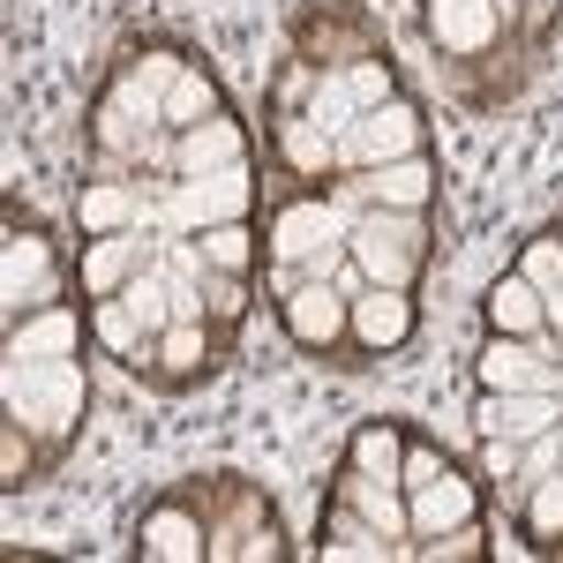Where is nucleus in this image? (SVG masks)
Masks as SVG:
<instances>
[{
    "label": "nucleus",
    "instance_id": "f3484780",
    "mask_svg": "<svg viewBox=\"0 0 563 563\" xmlns=\"http://www.w3.org/2000/svg\"><path fill=\"white\" fill-rule=\"evenodd\" d=\"M353 196H361V203H376V211H429V203H435L429 151H421V158H390V166L353 174Z\"/></svg>",
    "mask_w": 563,
    "mask_h": 563
},
{
    "label": "nucleus",
    "instance_id": "9b49d317",
    "mask_svg": "<svg viewBox=\"0 0 563 563\" xmlns=\"http://www.w3.org/2000/svg\"><path fill=\"white\" fill-rule=\"evenodd\" d=\"M158 263V249L143 241V233H98V241H84V256H76V278H84V294L90 301H113L121 286H129L135 271H151Z\"/></svg>",
    "mask_w": 563,
    "mask_h": 563
},
{
    "label": "nucleus",
    "instance_id": "aec40b11",
    "mask_svg": "<svg viewBox=\"0 0 563 563\" xmlns=\"http://www.w3.org/2000/svg\"><path fill=\"white\" fill-rule=\"evenodd\" d=\"M346 504L361 526H376L384 541H406L413 533V511H406V488L398 481H376V474H353L346 466Z\"/></svg>",
    "mask_w": 563,
    "mask_h": 563
},
{
    "label": "nucleus",
    "instance_id": "7ed1b4c3",
    "mask_svg": "<svg viewBox=\"0 0 563 563\" xmlns=\"http://www.w3.org/2000/svg\"><path fill=\"white\" fill-rule=\"evenodd\" d=\"M429 151V121L413 98H384L368 106L346 135H339V166L346 174H368V166H390V158H421Z\"/></svg>",
    "mask_w": 563,
    "mask_h": 563
},
{
    "label": "nucleus",
    "instance_id": "2eb2a0df",
    "mask_svg": "<svg viewBox=\"0 0 563 563\" xmlns=\"http://www.w3.org/2000/svg\"><path fill=\"white\" fill-rule=\"evenodd\" d=\"M406 511H413V541H435V533H451V526L481 519V488L459 474V466H443L435 481L406 488Z\"/></svg>",
    "mask_w": 563,
    "mask_h": 563
},
{
    "label": "nucleus",
    "instance_id": "c756f323",
    "mask_svg": "<svg viewBox=\"0 0 563 563\" xmlns=\"http://www.w3.org/2000/svg\"><path fill=\"white\" fill-rule=\"evenodd\" d=\"M413 556L421 563H459V556H488V533H481V519L451 526V533H435V541H413Z\"/></svg>",
    "mask_w": 563,
    "mask_h": 563
},
{
    "label": "nucleus",
    "instance_id": "423d86ee",
    "mask_svg": "<svg viewBox=\"0 0 563 563\" xmlns=\"http://www.w3.org/2000/svg\"><path fill=\"white\" fill-rule=\"evenodd\" d=\"M474 376H481V390H563V353L549 346V331H541V339H504V331H488Z\"/></svg>",
    "mask_w": 563,
    "mask_h": 563
},
{
    "label": "nucleus",
    "instance_id": "f257e3e1",
    "mask_svg": "<svg viewBox=\"0 0 563 563\" xmlns=\"http://www.w3.org/2000/svg\"><path fill=\"white\" fill-rule=\"evenodd\" d=\"M0 406H8V421H23L31 435L68 443L76 421H84V406H90L84 361H8L0 368Z\"/></svg>",
    "mask_w": 563,
    "mask_h": 563
},
{
    "label": "nucleus",
    "instance_id": "9d476101",
    "mask_svg": "<svg viewBox=\"0 0 563 563\" xmlns=\"http://www.w3.org/2000/svg\"><path fill=\"white\" fill-rule=\"evenodd\" d=\"M429 45L435 53H451V60H474V53H488L496 45V31H504V0H429Z\"/></svg>",
    "mask_w": 563,
    "mask_h": 563
},
{
    "label": "nucleus",
    "instance_id": "2f4dec72",
    "mask_svg": "<svg viewBox=\"0 0 563 563\" xmlns=\"http://www.w3.org/2000/svg\"><path fill=\"white\" fill-rule=\"evenodd\" d=\"M346 84H353V98H361V113H368V106H384V98H398V76H390V60H384V53L353 60V68H346Z\"/></svg>",
    "mask_w": 563,
    "mask_h": 563
},
{
    "label": "nucleus",
    "instance_id": "c85d7f7f",
    "mask_svg": "<svg viewBox=\"0 0 563 563\" xmlns=\"http://www.w3.org/2000/svg\"><path fill=\"white\" fill-rule=\"evenodd\" d=\"M203 361H211V331H203V316H180V323L158 331V368H166V376H196Z\"/></svg>",
    "mask_w": 563,
    "mask_h": 563
},
{
    "label": "nucleus",
    "instance_id": "5701e85b",
    "mask_svg": "<svg viewBox=\"0 0 563 563\" xmlns=\"http://www.w3.org/2000/svg\"><path fill=\"white\" fill-rule=\"evenodd\" d=\"M211 113H225V98H218V76L188 60L174 84H166V98H158V121H166V135H180V129H196V121H211Z\"/></svg>",
    "mask_w": 563,
    "mask_h": 563
},
{
    "label": "nucleus",
    "instance_id": "6ab92c4d",
    "mask_svg": "<svg viewBox=\"0 0 563 563\" xmlns=\"http://www.w3.org/2000/svg\"><path fill=\"white\" fill-rule=\"evenodd\" d=\"M481 316H488V331H504V339H541V331H549V301H541V286H533L526 271H504V278L481 294Z\"/></svg>",
    "mask_w": 563,
    "mask_h": 563
},
{
    "label": "nucleus",
    "instance_id": "b1692460",
    "mask_svg": "<svg viewBox=\"0 0 563 563\" xmlns=\"http://www.w3.org/2000/svg\"><path fill=\"white\" fill-rule=\"evenodd\" d=\"M278 158H286V174L323 180L331 166H339V135H331V129H316L308 113H286V121H278Z\"/></svg>",
    "mask_w": 563,
    "mask_h": 563
},
{
    "label": "nucleus",
    "instance_id": "f704fd0d",
    "mask_svg": "<svg viewBox=\"0 0 563 563\" xmlns=\"http://www.w3.org/2000/svg\"><path fill=\"white\" fill-rule=\"evenodd\" d=\"M519 459H526V443H504V435H481V474L496 481H519Z\"/></svg>",
    "mask_w": 563,
    "mask_h": 563
},
{
    "label": "nucleus",
    "instance_id": "72a5a7b5",
    "mask_svg": "<svg viewBox=\"0 0 563 563\" xmlns=\"http://www.w3.org/2000/svg\"><path fill=\"white\" fill-rule=\"evenodd\" d=\"M218 323H241V308H249V278H233V271H211V301H203Z\"/></svg>",
    "mask_w": 563,
    "mask_h": 563
},
{
    "label": "nucleus",
    "instance_id": "f03ea898",
    "mask_svg": "<svg viewBox=\"0 0 563 563\" xmlns=\"http://www.w3.org/2000/svg\"><path fill=\"white\" fill-rule=\"evenodd\" d=\"M346 256L361 263V278L368 286H398V294H413V278H421V263H429V225L421 211H368L346 225Z\"/></svg>",
    "mask_w": 563,
    "mask_h": 563
},
{
    "label": "nucleus",
    "instance_id": "e433bc0d",
    "mask_svg": "<svg viewBox=\"0 0 563 563\" xmlns=\"http://www.w3.org/2000/svg\"><path fill=\"white\" fill-rule=\"evenodd\" d=\"M443 466H451L443 451H429V443H406V481H398V488H421V481H435Z\"/></svg>",
    "mask_w": 563,
    "mask_h": 563
},
{
    "label": "nucleus",
    "instance_id": "6e6552de",
    "mask_svg": "<svg viewBox=\"0 0 563 563\" xmlns=\"http://www.w3.org/2000/svg\"><path fill=\"white\" fill-rule=\"evenodd\" d=\"M166 211H174V225H188V233H203V225H225V218H249V211H256L249 166H225V174H203V180H174Z\"/></svg>",
    "mask_w": 563,
    "mask_h": 563
},
{
    "label": "nucleus",
    "instance_id": "4c0bfd02",
    "mask_svg": "<svg viewBox=\"0 0 563 563\" xmlns=\"http://www.w3.org/2000/svg\"><path fill=\"white\" fill-rule=\"evenodd\" d=\"M541 8H556V0H541Z\"/></svg>",
    "mask_w": 563,
    "mask_h": 563
},
{
    "label": "nucleus",
    "instance_id": "cd10ccee",
    "mask_svg": "<svg viewBox=\"0 0 563 563\" xmlns=\"http://www.w3.org/2000/svg\"><path fill=\"white\" fill-rule=\"evenodd\" d=\"M316 129H331V135H346L353 121H361V98H353V84H346V68H323L316 76V90H308V106H301Z\"/></svg>",
    "mask_w": 563,
    "mask_h": 563
},
{
    "label": "nucleus",
    "instance_id": "f8f14e48",
    "mask_svg": "<svg viewBox=\"0 0 563 563\" xmlns=\"http://www.w3.org/2000/svg\"><path fill=\"white\" fill-rule=\"evenodd\" d=\"M225 166H249V129L233 113H211V121L174 135V180H203V174H225Z\"/></svg>",
    "mask_w": 563,
    "mask_h": 563
},
{
    "label": "nucleus",
    "instance_id": "0eeeda50",
    "mask_svg": "<svg viewBox=\"0 0 563 563\" xmlns=\"http://www.w3.org/2000/svg\"><path fill=\"white\" fill-rule=\"evenodd\" d=\"M346 225L353 218L339 211V203H323V196H301V203H278L271 211V256L278 263H308V256H323V249H346Z\"/></svg>",
    "mask_w": 563,
    "mask_h": 563
},
{
    "label": "nucleus",
    "instance_id": "7c9ffc66",
    "mask_svg": "<svg viewBox=\"0 0 563 563\" xmlns=\"http://www.w3.org/2000/svg\"><path fill=\"white\" fill-rule=\"evenodd\" d=\"M519 271L541 286V294H549V286H563V233H533V241L519 249Z\"/></svg>",
    "mask_w": 563,
    "mask_h": 563
},
{
    "label": "nucleus",
    "instance_id": "473e14b6",
    "mask_svg": "<svg viewBox=\"0 0 563 563\" xmlns=\"http://www.w3.org/2000/svg\"><path fill=\"white\" fill-rule=\"evenodd\" d=\"M23 481H31V429L8 421L0 429V488H23Z\"/></svg>",
    "mask_w": 563,
    "mask_h": 563
},
{
    "label": "nucleus",
    "instance_id": "20e7f679",
    "mask_svg": "<svg viewBox=\"0 0 563 563\" xmlns=\"http://www.w3.org/2000/svg\"><path fill=\"white\" fill-rule=\"evenodd\" d=\"M278 316H286V339L301 353H339L353 339V301L331 278H301L294 294H278Z\"/></svg>",
    "mask_w": 563,
    "mask_h": 563
},
{
    "label": "nucleus",
    "instance_id": "c9c22d12",
    "mask_svg": "<svg viewBox=\"0 0 563 563\" xmlns=\"http://www.w3.org/2000/svg\"><path fill=\"white\" fill-rule=\"evenodd\" d=\"M323 556H346V563H384L390 541L376 533V526H361V533H346V541H323Z\"/></svg>",
    "mask_w": 563,
    "mask_h": 563
},
{
    "label": "nucleus",
    "instance_id": "bb28decb",
    "mask_svg": "<svg viewBox=\"0 0 563 563\" xmlns=\"http://www.w3.org/2000/svg\"><path fill=\"white\" fill-rule=\"evenodd\" d=\"M196 249H203V263H211V271H233V278H249V271H256V225H249V218H225V225H203V233H196Z\"/></svg>",
    "mask_w": 563,
    "mask_h": 563
},
{
    "label": "nucleus",
    "instance_id": "a878e982",
    "mask_svg": "<svg viewBox=\"0 0 563 563\" xmlns=\"http://www.w3.org/2000/svg\"><path fill=\"white\" fill-rule=\"evenodd\" d=\"M519 533H526V549H563V459H556V474H541V481H526V511H519Z\"/></svg>",
    "mask_w": 563,
    "mask_h": 563
},
{
    "label": "nucleus",
    "instance_id": "393cba45",
    "mask_svg": "<svg viewBox=\"0 0 563 563\" xmlns=\"http://www.w3.org/2000/svg\"><path fill=\"white\" fill-rule=\"evenodd\" d=\"M346 466L353 474H376V481H406V429L398 421H361L353 429V443H346Z\"/></svg>",
    "mask_w": 563,
    "mask_h": 563
},
{
    "label": "nucleus",
    "instance_id": "4468645a",
    "mask_svg": "<svg viewBox=\"0 0 563 563\" xmlns=\"http://www.w3.org/2000/svg\"><path fill=\"white\" fill-rule=\"evenodd\" d=\"M135 549H143L151 563H203V556H211V526L196 519L188 504H174V496H166V504H151V511H143Z\"/></svg>",
    "mask_w": 563,
    "mask_h": 563
},
{
    "label": "nucleus",
    "instance_id": "a211bd4d",
    "mask_svg": "<svg viewBox=\"0 0 563 563\" xmlns=\"http://www.w3.org/2000/svg\"><path fill=\"white\" fill-rule=\"evenodd\" d=\"M151 129H166V121H158V98L121 68V84L106 90V106H98V143H106V151H143Z\"/></svg>",
    "mask_w": 563,
    "mask_h": 563
},
{
    "label": "nucleus",
    "instance_id": "ddd939ff",
    "mask_svg": "<svg viewBox=\"0 0 563 563\" xmlns=\"http://www.w3.org/2000/svg\"><path fill=\"white\" fill-rule=\"evenodd\" d=\"M76 346H84V316L45 301L31 316H8V353L0 361H76Z\"/></svg>",
    "mask_w": 563,
    "mask_h": 563
},
{
    "label": "nucleus",
    "instance_id": "dca6fc26",
    "mask_svg": "<svg viewBox=\"0 0 563 563\" xmlns=\"http://www.w3.org/2000/svg\"><path fill=\"white\" fill-rule=\"evenodd\" d=\"M413 294H398V286H361L353 294V346L361 353H398L413 339Z\"/></svg>",
    "mask_w": 563,
    "mask_h": 563
},
{
    "label": "nucleus",
    "instance_id": "1a4fd4ad",
    "mask_svg": "<svg viewBox=\"0 0 563 563\" xmlns=\"http://www.w3.org/2000/svg\"><path fill=\"white\" fill-rule=\"evenodd\" d=\"M474 429L504 435V443H533V435L563 429V390H481Z\"/></svg>",
    "mask_w": 563,
    "mask_h": 563
},
{
    "label": "nucleus",
    "instance_id": "4be33fe9",
    "mask_svg": "<svg viewBox=\"0 0 563 563\" xmlns=\"http://www.w3.org/2000/svg\"><path fill=\"white\" fill-rule=\"evenodd\" d=\"M135 211H143L135 180H84V188H76V225H84V241H98V233H129Z\"/></svg>",
    "mask_w": 563,
    "mask_h": 563
},
{
    "label": "nucleus",
    "instance_id": "39448f33",
    "mask_svg": "<svg viewBox=\"0 0 563 563\" xmlns=\"http://www.w3.org/2000/svg\"><path fill=\"white\" fill-rule=\"evenodd\" d=\"M53 286H60L53 241H45L38 225H8V241H0V308L8 316H31V308L53 301Z\"/></svg>",
    "mask_w": 563,
    "mask_h": 563
},
{
    "label": "nucleus",
    "instance_id": "412c9836",
    "mask_svg": "<svg viewBox=\"0 0 563 563\" xmlns=\"http://www.w3.org/2000/svg\"><path fill=\"white\" fill-rule=\"evenodd\" d=\"M90 339L106 353H121L129 368H158V339L135 323V308L121 301V294H113V301H90Z\"/></svg>",
    "mask_w": 563,
    "mask_h": 563
}]
</instances>
